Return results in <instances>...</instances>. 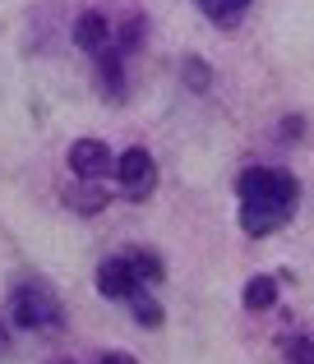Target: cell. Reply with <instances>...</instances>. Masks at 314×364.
<instances>
[{
    "label": "cell",
    "instance_id": "obj_1",
    "mask_svg": "<svg viewBox=\"0 0 314 364\" xmlns=\"http://www.w3.org/2000/svg\"><path fill=\"white\" fill-rule=\"evenodd\" d=\"M241 189V231L245 235H273L278 226H287L291 208H296V176L282 166H250L236 180Z\"/></svg>",
    "mask_w": 314,
    "mask_h": 364
},
{
    "label": "cell",
    "instance_id": "obj_2",
    "mask_svg": "<svg viewBox=\"0 0 314 364\" xmlns=\"http://www.w3.org/2000/svg\"><path fill=\"white\" fill-rule=\"evenodd\" d=\"M9 318L28 332H56L65 323V314H61V300L46 286H19L14 300H9Z\"/></svg>",
    "mask_w": 314,
    "mask_h": 364
},
{
    "label": "cell",
    "instance_id": "obj_3",
    "mask_svg": "<svg viewBox=\"0 0 314 364\" xmlns=\"http://www.w3.org/2000/svg\"><path fill=\"white\" fill-rule=\"evenodd\" d=\"M98 291L107 295V300H135V295L144 291V282H139L130 254H111L107 263L98 267Z\"/></svg>",
    "mask_w": 314,
    "mask_h": 364
},
{
    "label": "cell",
    "instance_id": "obj_4",
    "mask_svg": "<svg viewBox=\"0 0 314 364\" xmlns=\"http://www.w3.org/2000/svg\"><path fill=\"white\" fill-rule=\"evenodd\" d=\"M153 157H148L144 148H130V152H120L116 157V180H120V189H125L130 198H144L148 189H153Z\"/></svg>",
    "mask_w": 314,
    "mask_h": 364
},
{
    "label": "cell",
    "instance_id": "obj_5",
    "mask_svg": "<svg viewBox=\"0 0 314 364\" xmlns=\"http://www.w3.org/2000/svg\"><path fill=\"white\" fill-rule=\"evenodd\" d=\"M116 166V161H111V148L102 139H79L70 148V171L79 180H93V176H107V171Z\"/></svg>",
    "mask_w": 314,
    "mask_h": 364
},
{
    "label": "cell",
    "instance_id": "obj_6",
    "mask_svg": "<svg viewBox=\"0 0 314 364\" xmlns=\"http://www.w3.org/2000/svg\"><path fill=\"white\" fill-rule=\"evenodd\" d=\"M74 42H79L83 51L102 55V51H111V46H116V33H111L107 14H98V9H88V14H79V23H74Z\"/></svg>",
    "mask_w": 314,
    "mask_h": 364
},
{
    "label": "cell",
    "instance_id": "obj_7",
    "mask_svg": "<svg viewBox=\"0 0 314 364\" xmlns=\"http://www.w3.org/2000/svg\"><path fill=\"white\" fill-rule=\"evenodd\" d=\"M278 304V282L273 277H250L245 286V309H273Z\"/></svg>",
    "mask_w": 314,
    "mask_h": 364
},
{
    "label": "cell",
    "instance_id": "obj_8",
    "mask_svg": "<svg viewBox=\"0 0 314 364\" xmlns=\"http://www.w3.org/2000/svg\"><path fill=\"white\" fill-rule=\"evenodd\" d=\"M130 254V263H135V272H139V282H162V258L157 254H148V249H125Z\"/></svg>",
    "mask_w": 314,
    "mask_h": 364
},
{
    "label": "cell",
    "instance_id": "obj_9",
    "mask_svg": "<svg viewBox=\"0 0 314 364\" xmlns=\"http://www.w3.org/2000/svg\"><path fill=\"white\" fill-rule=\"evenodd\" d=\"M245 5H250V0H199V9H204L213 23H231V18H241Z\"/></svg>",
    "mask_w": 314,
    "mask_h": 364
},
{
    "label": "cell",
    "instance_id": "obj_10",
    "mask_svg": "<svg viewBox=\"0 0 314 364\" xmlns=\"http://www.w3.org/2000/svg\"><path fill=\"white\" fill-rule=\"evenodd\" d=\"M130 304H135V318L144 323V328H162V304H157V300H148V295L139 291Z\"/></svg>",
    "mask_w": 314,
    "mask_h": 364
},
{
    "label": "cell",
    "instance_id": "obj_11",
    "mask_svg": "<svg viewBox=\"0 0 314 364\" xmlns=\"http://www.w3.org/2000/svg\"><path fill=\"white\" fill-rule=\"evenodd\" d=\"M139 42H144V23H139V18H130V23H125V28L116 33V51L125 55V51H135Z\"/></svg>",
    "mask_w": 314,
    "mask_h": 364
},
{
    "label": "cell",
    "instance_id": "obj_12",
    "mask_svg": "<svg viewBox=\"0 0 314 364\" xmlns=\"http://www.w3.org/2000/svg\"><path fill=\"white\" fill-rule=\"evenodd\" d=\"M287 355H291V364H314V341L310 337L287 341Z\"/></svg>",
    "mask_w": 314,
    "mask_h": 364
},
{
    "label": "cell",
    "instance_id": "obj_13",
    "mask_svg": "<svg viewBox=\"0 0 314 364\" xmlns=\"http://www.w3.org/2000/svg\"><path fill=\"white\" fill-rule=\"evenodd\" d=\"M98 364H139L135 355H125V350H111V355H102Z\"/></svg>",
    "mask_w": 314,
    "mask_h": 364
}]
</instances>
